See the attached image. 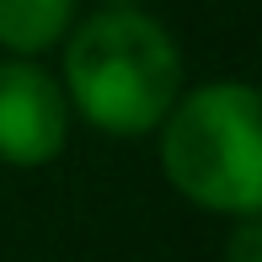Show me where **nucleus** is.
I'll return each mask as SVG.
<instances>
[{
	"label": "nucleus",
	"instance_id": "obj_1",
	"mask_svg": "<svg viewBox=\"0 0 262 262\" xmlns=\"http://www.w3.org/2000/svg\"><path fill=\"white\" fill-rule=\"evenodd\" d=\"M64 86L97 128L128 139L161 128L182 86V59L171 32L134 6H107L75 27L64 49Z\"/></svg>",
	"mask_w": 262,
	"mask_h": 262
},
{
	"label": "nucleus",
	"instance_id": "obj_2",
	"mask_svg": "<svg viewBox=\"0 0 262 262\" xmlns=\"http://www.w3.org/2000/svg\"><path fill=\"white\" fill-rule=\"evenodd\" d=\"M161 166L171 187L220 214H257L262 198V145L257 97L241 80L198 86L161 118Z\"/></svg>",
	"mask_w": 262,
	"mask_h": 262
},
{
	"label": "nucleus",
	"instance_id": "obj_3",
	"mask_svg": "<svg viewBox=\"0 0 262 262\" xmlns=\"http://www.w3.org/2000/svg\"><path fill=\"white\" fill-rule=\"evenodd\" d=\"M64 91L38 64H0V161L43 166L64 150Z\"/></svg>",
	"mask_w": 262,
	"mask_h": 262
},
{
	"label": "nucleus",
	"instance_id": "obj_4",
	"mask_svg": "<svg viewBox=\"0 0 262 262\" xmlns=\"http://www.w3.org/2000/svg\"><path fill=\"white\" fill-rule=\"evenodd\" d=\"M75 0H0V43L16 54H43L70 27Z\"/></svg>",
	"mask_w": 262,
	"mask_h": 262
},
{
	"label": "nucleus",
	"instance_id": "obj_5",
	"mask_svg": "<svg viewBox=\"0 0 262 262\" xmlns=\"http://www.w3.org/2000/svg\"><path fill=\"white\" fill-rule=\"evenodd\" d=\"M230 262H257V220L252 214H241V230L230 241Z\"/></svg>",
	"mask_w": 262,
	"mask_h": 262
},
{
	"label": "nucleus",
	"instance_id": "obj_6",
	"mask_svg": "<svg viewBox=\"0 0 262 262\" xmlns=\"http://www.w3.org/2000/svg\"><path fill=\"white\" fill-rule=\"evenodd\" d=\"M113 6H134V0H113Z\"/></svg>",
	"mask_w": 262,
	"mask_h": 262
}]
</instances>
